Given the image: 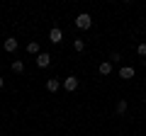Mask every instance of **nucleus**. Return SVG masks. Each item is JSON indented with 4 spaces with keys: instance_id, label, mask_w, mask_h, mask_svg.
<instances>
[{
    "instance_id": "obj_9",
    "label": "nucleus",
    "mask_w": 146,
    "mask_h": 136,
    "mask_svg": "<svg viewBox=\"0 0 146 136\" xmlns=\"http://www.w3.org/2000/svg\"><path fill=\"white\" fill-rule=\"evenodd\" d=\"M27 51L34 53V56H39V53H42V51H39V42H29V44H27Z\"/></svg>"
},
{
    "instance_id": "obj_16",
    "label": "nucleus",
    "mask_w": 146,
    "mask_h": 136,
    "mask_svg": "<svg viewBox=\"0 0 146 136\" xmlns=\"http://www.w3.org/2000/svg\"><path fill=\"white\" fill-rule=\"evenodd\" d=\"M144 66H146V58H144Z\"/></svg>"
},
{
    "instance_id": "obj_6",
    "label": "nucleus",
    "mask_w": 146,
    "mask_h": 136,
    "mask_svg": "<svg viewBox=\"0 0 146 136\" xmlns=\"http://www.w3.org/2000/svg\"><path fill=\"white\" fill-rule=\"evenodd\" d=\"M134 73H136V71H134L131 66H122V68H119V78H124V80L134 78Z\"/></svg>"
},
{
    "instance_id": "obj_14",
    "label": "nucleus",
    "mask_w": 146,
    "mask_h": 136,
    "mask_svg": "<svg viewBox=\"0 0 146 136\" xmlns=\"http://www.w3.org/2000/svg\"><path fill=\"white\" fill-rule=\"evenodd\" d=\"M117 61H122V56H119V53L115 51V53H112V56H110V63H117Z\"/></svg>"
},
{
    "instance_id": "obj_3",
    "label": "nucleus",
    "mask_w": 146,
    "mask_h": 136,
    "mask_svg": "<svg viewBox=\"0 0 146 136\" xmlns=\"http://www.w3.org/2000/svg\"><path fill=\"white\" fill-rule=\"evenodd\" d=\"M61 39H63V32L58 29V27H54V29L49 32V42L51 44H61Z\"/></svg>"
},
{
    "instance_id": "obj_15",
    "label": "nucleus",
    "mask_w": 146,
    "mask_h": 136,
    "mask_svg": "<svg viewBox=\"0 0 146 136\" xmlns=\"http://www.w3.org/2000/svg\"><path fill=\"white\" fill-rule=\"evenodd\" d=\"M3 88H5V78H0V90H3Z\"/></svg>"
},
{
    "instance_id": "obj_4",
    "label": "nucleus",
    "mask_w": 146,
    "mask_h": 136,
    "mask_svg": "<svg viewBox=\"0 0 146 136\" xmlns=\"http://www.w3.org/2000/svg\"><path fill=\"white\" fill-rule=\"evenodd\" d=\"M49 63H51V56H49L46 51H42L39 56H36V66L39 68H49Z\"/></svg>"
},
{
    "instance_id": "obj_11",
    "label": "nucleus",
    "mask_w": 146,
    "mask_h": 136,
    "mask_svg": "<svg viewBox=\"0 0 146 136\" xmlns=\"http://www.w3.org/2000/svg\"><path fill=\"white\" fill-rule=\"evenodd\" d=\"M73 49H76V51H83V49H85V42H83V39H76V42H73Z\"/></svg>"
},
{
    "instance_id": "obj_5",
    "label": "nucleus",
    "mask_w": 146,
    "mask_h": 136,
    "mask_svg": "<svg viewBox=\"0 0 146 136\" xmlns=\"http://www.w3.org/2000/svg\"><path fill=\"white\" fill-rule=\"evenodd\" d=\"M17 46H20V44H17L15 37H7V39H5V51H7V53H15Z\"/></svg>"
},
{
    "instance_id": "obj_1",
    "label": "nucleus",
    "mask_w": 146,
    "mask_h": 136,
    "mask_svg": "<svg viewBox=\"0 0 146 136\" xmlns=\"http://www.w3.org/2000/svg\"><path fill=\"white\" fill-rule=\"evenodd\" d=\"M90 24H93V17H90L88 12H80V15L76 17V27H78V29H90Z\"/></svg>"
},
{
    "instance_id": "obj_7",
    "label": "nucleus",
    "mask_w": 146,
    "mask_h": 136,
    "mask_svg": "<svg viewBox=\"0 0 146 136\" xmlns=\"http://www.w3.org/2000/svg\"><path fill=\"white\" fill-rule=\"evenodd\" d=\"M58 88H61V80H58V78H49L46 80V90H49V92H56Z\"/></svg>"
},
{
    "instance_id": "obj_10",
    "label": "nucleus",
    "mask_w": 146,
    "mask_h": 136,
    "mask_svg": "<svg viewBox=\"0 0 146 136\" xmlns=\"http://www.w3.org/2000/svg\"><path fill=\"white\" fill-rule=\"evenodd\" d=\"M25 71V63L22 61H12V73H22Z\"/></svg>"
},
{
    "instance_id": "obj_8",
    "label": "nucleus",
    "mask_w": 146,
    "mask_h": 136,
    "mask_svg": "<svg viewBox=\"0 0 146 136\" xmlns=\"http://www.w3.org/2000/svg\"><path fill=\"white\" fill-rule=\"evenodd\" d=\"M98 71H100V75H110V73H112V63H110V61H102V63L98 66Z\"/></svg>"
},
{
    "instance_id": "obj_12",
    "label": "nucleus",
    "mask_w": 146,
    "mask_h": 136,
    "mask_svg": "<svg viewBox=\"0 0 146 136\" xmlns=\"http://www.w3.org/2000/svg\"><path fill=\"white\" fill-rule=\"evenodd\" d=\"M117 112H119V114L127 112V100H119V102H117Z\"/></svg>"
},
{
    "instance_id": "obj_2",
    "label": "nucleus",
    "mask_w": 146,
    "mask_h": 136,
    "mask_svg": "<svg viewBox=\"0 0 146 136\" xmlns=\"http://www.w3.org/2000/svg\"><path fill=\"white\" fill-rule=\"evenodd\" d=\"M63 90H66V92H76V90H78V78H76V75L63 78Z\"/></svg>"
},
{
    "instance_id": "obj_13",
    "label": "nucleus",
    "mask_w": 146,
    "mask_h": 136,
    "mask_svg": "<svg viewBox=\"0 0 146 136\" xmlns=\"http://www.w3.org/2000/svg\"><path fill=\"white\" fill-rule=\"evenodd\" d=\"M136 53H139V56H144V58H146V44H144V42H141L139 46H136Z\"/></svg>"
}]
</instances>
